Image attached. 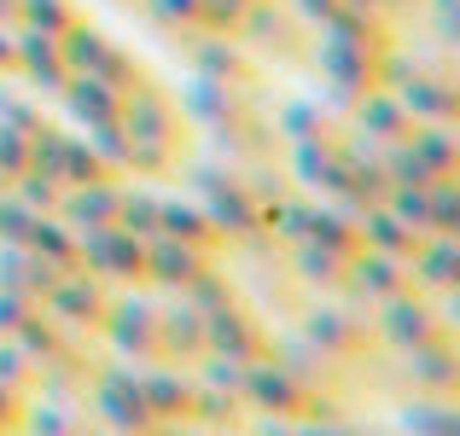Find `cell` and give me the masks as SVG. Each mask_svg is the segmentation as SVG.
<instances>
[{"label": "cell", "mask_w": 460, "mask_h": 436, "mask_svg": "<svg viewBox=\"0 0 460 436\" xmlns=\"http://www.w3.org/2000/svg\"><path fill=\"white\" fill-rule=\"evenodd\" d=\"M93 402V414H100V425L111 436H152L157 419L146 407V396H140V372L135 361H105V367H93V379L82 384Z\"/></svg>", "instance_id": "1"}, {"label": "cell", "mask_w": 460, "mask_h": 436, "mask_svg": "<svg viewBox=\"0 0 460 436\" xmlns=\"http://www.w3.org/2000/svg\"><path fill=\"white\" fill-rule=\"evenodd\" d=\"M93 332L111 344L117 361H164V349H157V302L140 297L135 285H123V297L105 302Z\"/></svg>", "instance_id": "2"}, {"label": "cell", "mask_w": 460, "mask_h": 436, "mask_svg": "<svg viewBox=\"0 0 460 436\" xmlns=\"http://www.w3.org/2000/svg\"><path fill=\"white\" fill-rule=\"evenodd\" d=\"M76 262L88 274H100L105 285H146V239L123 233L117 222L76 233Z\"/></svg>", "instance_id": "3"}, {"label": "cell", "mask_w": 460, "mask_h": 436, "mask_svg": "<svg viewBox=\"0 0 460 436\" xmlns=\"http://www.w3.org/2000/svg\"><path fill=\"white\" fill-rule=\"evenodd\" d=\"M373 332H379V344L396 349V355L414 349V344H431V337H455L449 320L438 314V302H431L426 291H396V297H385Z\"/></svg>", "instance_id": "4"}, {"label": "cell", "mask_w": 460, "mask_h": 436, "mask_svg": "<svg viewBox=\"0 0 460 436\" xmlns=\"http://www.w3.org/2000/svg\"><path fill=\"white\" fill-rule=\"evenodd\" d=\"M117 128H123V140H152V145H169V152L187 145V117H181V105L169 100L164 88H152V82H140L135 93H123Z\"/></svg>", "instance_id": "5"}, {"label": "cell", "mask_w": 460, "mask_h": 436, "mask_svg": "<svg viewBox=\"0 0 460 436\" xmlns=\"http://www.w3.org/2000/svg\"><path fill=\"white\" fill-rule=\"evenodd\" d=\"M309 396L314 384H297L286 367H274L269 355L251 361L245 372H239V407H251V414H274V419H304L309 414Z\"/></svg>", "instance_id": "6"}, {"label": "cell", "mask_w": 460, "mask_h": 436, "mask_svg": "<svg viewBox=\"0 0 460 436\" xmlns=\"http://www.w3.org/2000/svg\"><path fill=\"white\" fill-rule=\"evenodd\" d=\"M105 302H111V285H105L100 274L70 268V274H58V280L47 285L41 309L53 314L65 332H93V326H100V314H105Z\"/></svg>", "instance_id": "7"}, {"label": "cell", "mask_w": 460, "mask_h": 436, "mask_svg": "<svg viewBox=\"0 0 460 436\" xmlns=\"http://www.w3.org/2000/svg\"><path fill=\"white\" fill-rule=\"evenodd\" d=\"M204 355H227L239 367H251V361L269 355V326L239 302H222V309L204 314Z\"/></svg>", "instance_id": "8"}, {"label": "cell", "mask_w": 460, "mask_h": 436, "mask_svg": "<svg viewBox=\"0 0 460 436\" xmlns=\"http://www.w3.org/2000/svg\"><path fill=\"white\" fill-rule=\"evenodd\" d=\"M297 332H304L326 361H356L361 349H367V320H361L356 309H344V302H314V309H304Z\"/></svg>", "instance_id": "9"}, {"label": "cell", "mask_w": 460, "mask_h": 436, "mask_svg": "<svg viewBox=\"0 0 460 436\" xmlns=\"http://www.w3.org/2000/svg\"><path fill=\"white\" fill-rule=\"evenodd\" d=\"M199 204H204L210 227L227 239V245H239V239H257V192H251L239 175H222L216 187H204Z\"/></svg>", "instance_id": "10"}, {"label": "cell", "mask_w": 460, "mask_h": 436, "mask_svg": "<svg viewBox=\"0 0 460 436\" xmlns=\"http://www.w3.org/2000/svg\"><path fill=\"white\" fill-rule=\"evenodd\" d=\"M286 169H292L297 187L321 192V198H344V152H338V135L292 140V152H286Z\"/></svg>", "instance_id": "11"}, {"label": "cell", "mask_w": 460, "mask_h": 436, "mask_svg": "<svg viewBox=\"0 0 460 436\" xmlns=\"http://www.w3.org/2000/svg\"><path fill=\"white\" fill-rule=\"evenodd\" d=\"M460 285V239L455 233H426L408 257V291H426V297H449Z\"/></svg>", "instance_id": "12"}, {"label": "cell", "mask_w": 460, "mask_h": 436, "mask_svg": "<svg viewBox=\"0 0 460 436\" xmlns=\"http://www.w3.org/2000/svg\"><path fill=\"white\" fill-rule=\"evenodd\" d=\"M192 76H210V82H227V88H257V65L245 58V47H239V35H192Z\"/></svg>", "instance_id": "13"}, {"label": "cell", "mask_w": 460, "mask_h": 436, "mask_svg": "<svg viewBox=\"0 0 460 436\" xmlns=\"http://www.w3.org/2000/svg\"><path fill=\"white\" fill-rule=\"evenodd\" d=\"M175 302H157V349L175 367H192L204 355V309H192L181 291H169Z\"/></svg>", "instance_id": "14"}, {"label": "cell", "mask_w": 460, "mask_h": 436, "mask_svg": "<svg viewBox=\"0 0 460 436\" xmlns=\"http://www.w3.org/2000/svg\"><path fill=\"white\" fill-rule=\"evenodd\" d=\"M175 105H181L187 123H204V128H227V123H239V117H251V93L227 88V82H210V76H192Z\"/></svg>", "instance_id": "15"}, {"label": "cell", "mask_w": 460, "mask_h": 436, "mask_svg": "<svg viewBox=\"0 0 460 436\" xmlns=\"http://www.w3.org/2000/svg\"><path fill=\"white\" fill-rule=\"evenodd\" d=\"M391 93H396V105H402L414 123H455V117H460L455 82L449 76H431V70H408Z\"/></svg>", "instance_id": "16"}, {"label": "cell", "mask_w": 460, "mask_h": 436, "mask_svg": "<svg viewBox=\"0 0 460 436\" xmlns=\"http://www.w3.org/2000/svg\"><path fill=\"white\" fill-rule=\"evenodd\" d=\"M117 204H123V180H88V187H65L58 192V222H70L76 233H93V227L117 222Z\"/></svg>", "instance_id": "17"}, {"label": "cell", "mask_w": 460, "mask_h": 436, "mask_svg": "<svg viewBox=\"0 0 460 436\" xmlns=\"http://www.w3.org/2000/svg\"><path fill=\"white\" fill-rule=\"evenodd\" d=\"M338 291H349V297H361V302H385V297H396V291H408V262L385 257V250H356V257L344 262V285Z\"/></svg>", "instance_id": "18"}, {"label": "cell", "mask_w": 460, "mask_h": 436, "mask_svg": "<svg viewBox=\"0 0 460 436\" xmlns=\"http://www.w3.org/2000/svg\"><path fill=\"white\" fill-rule=\"evenodd\" d=\"M140 396H146L157 425H187L192 407V367H175V361H157V367L140 372Z\"/></svg>", "instance_id": "19"}, {"label": "cell", "mask_w": 460, "mask_h": 436, "mask_svg": "<svg viewBox=\"0 0 460 436\" xmlns=\"http://www.w3.org/2000/svg\"><path fill=\"white\" fill-rule=\"evenodd\" d=\"M402 367L414 379L420 396H455L460 390V355H455V337H431V344L402 349Z\"/></svg>", "instance_id": "20"}, {"label": "cell", "mask_w": 460, "mask_h": 436, "mask_svg": "<svg viewBox=\"0 0 460 436\" xmlns=\"http://www.w3.org/2000/svg\"><path fill=\"white\" fill-rule=\"evenodd\" d=\"M65 58H58V41L53 35H35V30H18V82L35 93V100H53L65 88Z\"/></svg>", "instance_id": "21"}, {"label": "cell", "mask_w": 460, "mask_h": 436, "mask_svg": "<svg viewBox=\"0 0 460 436\" xmlns=\"http://www.w3.org/2000/svg\"><path fill=\"white\" fill-rule=\"evenodd\" d=\"M53 100L65 105V117H70L76 128L117 123V111H123V93H117L111 82H100V76H65V88H58Z\"/></svg>", "instance_id": "22"}, {"label": "cell", "mask_w": 460, "mask_h": 436, "mask_svg": "<svg viewBox=\"0 0 460 436\" xmlns=\"http://www.w3.org/2000/svg\"><path fill=\"white\" fill-rule=\"evenodd\" d=\"M349 123H356V135H361V140L391 145V140H402L408 128H414V117L396 105V93H391V88H367L356 105H349Z\"/></svg>", "instance_id": "23"}, {"label": "cell", "mask_w": 460, "mask_h": 436, "mask_svg": "<svg viewBox=\"0 0 460 436\" xmlns=\"http://www.w3.org/2000/svg\"><path fill=\"white\" fill-rule=\"evenodd\" d=\"M204 262L210 257H204L199 245H181V239H169V233L146 239V285H157V291H181Z\"/></svg>", "instance_id": "24"}, {"label": "cell", "mask_w": 460, "mask_h": 436, "mask_svg": "<svg viewBox=\"0 0 460 436\" xmlns=\"http://www.w3.org/2000/svg\"><path fill=\"white\" fill-rule=\"evenodd\" d=\"M157 233L181 239V245H199L204 257L227 250V239L210 227V215H204V204H199V198H157Z\"/></svg>", "instance_id": "25"}, {"label": "cell", "mask_w": 460, "mask_h": 436, "mask_svg": "<svg viewBox=\"0 0 460 436\" xmlns=\"http://www.w3.org/2000/svg\"><path fill=\"white\" fill-rule=\"evenodd\" d=\"M6 337L35 361V367H41V361H58V355H76V349H70V337H65V326H58L41 302H35V309H23V320L12 326Z\"/></svg>", "instance_id": "26"}, {"label": "cell", "mask_w": 460, "mask_h": 436, "mask_svg": "<svg viewBox=\"0 0 460 436\" xmlns=\"http://www.w3.org/2000/svg\"><path fill=\"white\" fill-rule=\"evenodd\" d=\"M356 222H361V250H385V257H396V262H408V257H414V245L426 239V233H414L408 222H396L385 204L356 210Z\"/></svg>", "instance_id": "27"}, {"label": "cell", "mask_w": 460, "mask_h": 436, "mask_svg": "<svg viewBox=\"0 0 460 436\" xmlns=\"http://www.w3.org/2000/svg\"><path fill=\"white\" fill-rule=\"evenodd\" d=\"M53 280H58L53 262H41L35 250H23V245H0V291H18V297L41 302Z\"/></svg>", "instance_id": "28"}, {"label": "cell", "mask_w": 460, "mask_h": 436, "mask_svg": "<svg viewBox=\"0 0 460 436\" xmlns=\"http://www.w3.org/2000/svg\"><path fill=\"white\" fill-rule=\"evenodd\" d=\"M408 152L420 157L431 180L438 175H460V145H455V123H414L408 128Z\"/></svg>", "instance_id": "29"}, {"label": "cell", "mask_w": 460, "mask_h": 436, "mask_svg": "<svg viewBox=\"0 0 460 436\" xmlns=\"http://www.w3.org/2000/svg\"><path fill=\"white\" fill-rule=\"evenodd\" d=\"M23 250H35L41 262H53L58 274L82 268V262H76V227H70V222H58L53 210H47V215H35V222H30V233H23Z\"/></svg>", "instance_id": "30"}, {"label": "cell", "mask_w": 460, "mask_h": 436, "mask_svg": "<svg viewBox=\"0 0 460 436\" xmlns=\"http://www.w3.org/2000/svg\"><path fill=\"white\" fill-rule=\"evenodd\" d=\"M286 250H292V274L304 285H314V291H338V285H344V262L349 257H338L332 245H321V239L304 233L297 245H286Z\"/></svg>", "instance_id": "31"}, {"label": "cell", "mask_w": 460, "mask_h": 436, "mask_svg": "<svg viewBox=\"0 0 460 436\" xmlns=\"http://www.w3.org/2000/svg\"><path fill=\"white\" fill-rule=\"evenodd\" d=\"M309 239L332 245L338 257H356V250H361V222L344 210V204L321 198V204H309Z\"/></svg>", "instance_id": "32"}, {"label": "cell", "mask_w": 460, "mask_h": 436, "mask_svg": "<svg viewBox=\"0 0 460 436\" xmlns=\"http://www.w3.org/2000/svg\"><path fill=\"white\" fill-rule=\"evenodd\" d=\"M269 361H274V367H286L297 384H326V355L309 344L304 332H292V337H269Z\"/></svg>", "instance_id": "33"}, {"label": "cell", "mask_w": 460, "mask_h": 436, "mask_svg": "<svg viewBox=\"0 0 460 436\" xmlns=\"http://www.w3.org/2000/svg\"><path fill=\"white\" fill-rule=\"evenodd\" d=\"M111 47V35L100 30V23H88V18H76L65 35H58V58H65V70L70 76H88L93 65H100V53Z\"/></svg>", "instance_id": "34"}, {"label": "cell", "mask_w": 460, "mask_h": 436, "mask_svg": "<svg viewBox=\"0 0 460 436\" xmlns=\"http://www.w3.org/2000/svg\"><path fill=\"white\" fill-rule=\"evenodd\" d=\"M402 431H414V436H460L455 396H420V402H408L402 407Z\"/></svg>", "instance_id": "35"}, {"label": "cell", "mask_w": 460, "mask_h": 436, "mask_svg": "<svg viewBox=\"0 0 460 436\" xmlns=\"http://www.w3.org/2000/svg\"><path fill=\"white\" fill-rule=\"evenodd\" d=\"M58 180H65V187H88V180H111V169L100 163V157H93V145H88V135H70L65 128V152H58Z\"/></svg>", "instance_id": "36"}, {"label": "cell", "mask_w": 460, "mask_h": 436, "mask_svg": "<svg viewBox=\"0 0 460 436\" xmlns=\"http://www.w3.org/2000/svg\"><path fill=\"white\" fill-rule=\"evenodd\" d=\"M274 135L314 140V135H338V128H332V111H326L321 100H292V105H280V117H274Z\"/></svg>", "instance_id": "37"}, {"label": "cell", "mask_w": 460, "mask_h": 436, "mask_svg": "<svg viewBox=\"0 0 460 436\" xmlns=\"http://www.w3.org/2000/svg\"><path fill=\"white\" fill-rule=\"evenodd\" d=\"M82 18L76 0H18V30H35V35H65L70 23Z\"/></svg>", "instance_id": "38"}, {"label": "cell", "mask_w": 460, "mask_h": 436, "mask_svg": "<svg viewBox=\"0 0 460 436\" xmlns=\"http://www.w3.org/2000/svg\"><path fill=\"white\" fill-rule=\"evenodd\" d=\"M239 419V396L234 390H216V384H199L192 379V407H187V425H234Z\"/></svg>", "instance_id": "39"}, {"label": "cell", "mask_w": 460, "mask_h": 436, "mask_svg": "<svg viewBox=\"0 0 460 436\" xmlns=\"http://www.w3.org/2000/svg\"><path fill=\"white\" fill-rule=\"evenodd\" d=\"M140 6H146V18L157 30H169V35H204L210 30L199 0H140Z\"/></svg>", "instance_id": "40"}, {"label": "cell", "mask_w": 460, "mask_h": 436, "mask_svg": "<svg viewBox=\"0 0 460 436\" xmlns=\"http://www.w3.org/2000/svg\"><path fill=\"white\" fill-rule=\"evenodd\" d=\"M426 215H431V233L460 239V175H438L426 187Z\"/></svg>", "instance_id": "41"}, {"label": "cell", "mask_w": 460, "mask_h": 436, "mask_svg": "<svg viewBox=\"0 0 460 436\" xmlns=\"http://www.w3.org/2000/svg\"><path fill=\"white\" fill-rule=\"evenodd\" d=\"M88 76H100V82H111V88L117 93H135L140 88V82H146V65H140V58L135 53H128V47H105V53H100V65H93L88 70Z\"/></svg>", "instance_id": "42"}, {"label": "cell", "mask_w": 460, "mask_h": 436, "mask_svg": "<svg viewBox=\"0 0 460 436\" xmlns=\"http://www.w3.org/2000/svg\"><path fill=\"white\" fill-rule=\"evenodd\" d=\"M117 227H123V233H135V239H152V233H157V192H146V187H123Z\"/></svg>", "instance_id": "43"}, {"label": "cell", "mask_w": 460, "mask_h": 436, "mask_svg": "<svg viewBox=\"0 0 460 436\" xmlns=\"http://www.w3.org/2000/svg\"><path fill=\"white\" fill-rule=\"evenodd\" d=\"M379 204L396 215V222H408L414 233H431V215H426V187H402V180H391Z\"/></svg>", "instance_id": "44"}, {"label": "cell", "mask_w": 460, "mask_h": 436, "mask_svg": "<svg viewBox=\"0 0 460 436\" xmlns=\"http://www.w3.org/2000/svg\"><path fill=\"white\" fill-rule=\"evenodd\" d=\"M70 407L65 402H53V396H41V402H23V419H18V431H30V436H65L70 431Z\"/></svg>", "instance_id": "45"}, {"label": "cell", "mask_w": 460, "mask_h": 436, "mask_svg": "<svg viewBox=\"0 0 460 436\" xmlns=\"http://www.w3.org/2000/svg\"><path fill=\"white\" fill-rule=\"evenodd\" d=\"M12 192H18V198L30 204L35 215H47V210H58V192H65V180L41 175V169H23V175L12 180Z\"/></svg>", "instance_id": "46"}, {"label": "cell", "mask_w": 460, "mask_h": 436, "mask_svg": "<svg viewBox=\"0 0 460 436\" xmlns=\"http://www.w3.org/2000/svg\"><path fill=\"white\" fill-rule=\"evenodd\" d=\"M181 152H169V145H152V140H128L123 152V169H135V175H175Z\"/></svg>", "instance_id": "47"}, {"label": "cell", "mask_w": 460, "mask_h": 436, "mask_svg": "<svg viewBox=\"0 0 460 436\" xmlns=\"http://www.w3.org/2000/svg\"><path fill=\"white\" fill-rule=\"evenodd\" d=\"M0 384L18 390V396H35V361L23 355L12 337H0Z\"/></svg>", "instance_id": "48"}, {"label": "cell", "mask_w": 460, "mask_h": 436, "mask_svg": "<svg viewBox=\"0 0 460 436\" xmlns=\"http://www.w3.org/2000/svg\"><path fill=\"white\" fill-rule=\"evenodd\" d=\"M35 210L18 198L12 187H0V245H23V233H30Z\"/></svg>", "instance_id": "49"}, {"label": "cell", "mask_w": 460, "mask_h": 436, "mask_svg": "<svg viewBox=\"0 0 460 436\" xmlns=\"http://www.w3.org/2000/svg\"><path fill=\"white\" fill-rule=\"evenodd\" d=\"M88 135V145H93V157H100L111 175H123V152H128V140H123V128L117 123H100V128H82Z\"/></svg>", "instance_id": "50"}, {"label": "cell", "mask_w": 460, "mask_h": 436, "mask_svg": "<svg viewBox=\"0 0 460 436\" xmlns=\"http://www.w3.org/2000/svg\"><path fill=\"white\" fill-rule=\"evenodd\" d=\"M286 12H292V23H304V30H321L338 12V0H286Z\"/></svg>", "instance_id": "51"}, {"label": "cell", "mask_w": 460, "mask_h": 436, "mask_svg": "<svg viewBox=\"0 0 460 436\" xmlns=\"http://www.w3.org/2000/svg\"><path fill=\"white\" fill-rule=\"evenodd\" d=\"M23 402H30V396H18V390H6V384H0V436H18Z\"/></svg>", "instance_id": "52"}, {"label": "cell", "mask_w": 460, "mask_h": 436, "mask_svg": "<svg viewBox=\"0 0 460 436\" xmlns=\"http://www.w3.org/2000/svg\"><path fill=\"white\" fill-rule=\"evenodd\" d=\"M23 309H35V302H30V297H18V291H0V337H6L12 326L23 320Z\"/></svg>", "instance_id": "53"}, {"label": "cell", "mask_w": 460, "mask_h": 436, "mask_svg": "<svg viewBox=\"0 0 460 436\" xmlns=\"http://www.w3.org/2000/svg\"><path fill=\"white\" fill-rule=\"evenodd\" d=\"M431 12H438V35H443V41H460V6H455V0H431Z\"/></svg>", "instance_id": "54"}, {"label": "cell", "mask_w": 460, "mask_h": 436, "mask_svg": "<svg viewBox=\"0 0 460 436\" xmlns=\"http://www.w3.org/2000/svg\"><path fill=\"white\" fill-rule=\"evenodd\" d=\"M292 436H356V431H349L344 419H297Z\"/></svg>", "instance_id": "55"}, {"label": "cell", "mask_w": 460, "mask_h": 436, "mask_svg": "<svg viewBox=\"0 0 460 436\" xmlns=\"http://www.w3.org/2000/svg\"><path fill=\"white\" fill-rule=\"evenodd\" d=\"M0 76H18V30L0 23Z\"/></svg>", "instance_id": "56"}, {"label": "cell", "mask_w": 460, "mask_h": 436, "mask_svg": "<svg viewBox=\"0 0 460 436\" xmlns=\"http://www.w3.org/2000/svg\"><path fill=\"white\" fill-rule=\"evenodd\" d=\"M338 12H356V18H391V0H338Z\"/></svg>", "instance_id": "57"}, {"label": "cell", "mask_w": 460, "mask_h": 436, "mask_svg": "<svg viewBox=\"0 0 460 436\" xmlns=\"http://www.w3.org/2000/svg\"><path fill=\"white\" fill-rule=\"evenodd\" d=\"M262 425H257V436H292L297 431V419H274V414H257Z\"/></svg>", "instance_id": "58"}, {"label": "cell", "mask_w": 460, "mask_h": 436, "mask_svg": "<svg viewBox=\"0 0 460 436\" xmlns=\"http://www.w3.org/2000/svg\"><path fill=\"white\" fill-rule=\"evenodd\" d=\"M0 23H12V30H18V0H0Z\"/></svg>", "instance_id": "59"}, {"label": "cell", "mask_w": 460, "mask_h": 436, "mask_svg": "<svg viewBox=\"0 0 460 436\" xmlns=\"http://www.w3.org/2000/svg\"><path fill=\"white\" fill-rule=\"evenodd\" d=\"M65 436H105V431H88L82 419H70V431H65Z\"/></svg>", "instance_id": "60"}, {"label": "cell", "mask_w": 460, "mask_h": 436, "mask_svg": "<svg viewBox=\"0 0 460 436\" xmlns=\"http://www.w3.org/2000/svg\"><path fill=\"white\" fill-rule=\"evenodd\" d=\"M391 6H396V0H391Z\"/></svg>", "instance_id": "61"}, {"label": "cell", "mask_w": 460, "mask_h": 436, "mask_svg": "<svg viewBox=\"0 0 460 436\" xmlns=\"http://www.w3.org/2000/svg\"><path fill=\"white\" fill-rule=\"evenodd\" d=\"M356 436H361V431H356Z\"/></svg>", "instance_id": "62"}]
</instances>
